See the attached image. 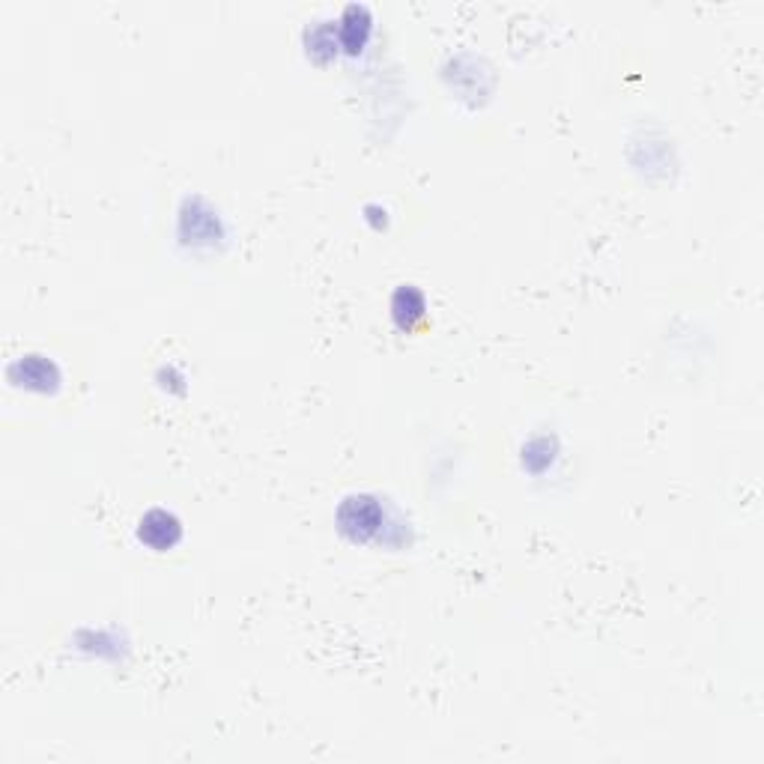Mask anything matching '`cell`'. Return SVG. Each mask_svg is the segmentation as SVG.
Masks as SVG:
<instances>
[{"mask_svg":"<svg viewBox=\"0 0 764 764\" xmlns=\"http://www.w3.org/2000/svg\"><path fill=\"white\" fill-rule=\"evenodd\" d=\"M141 541L153 550H168L180 541V520L168 511H150L141 520Z\"/></svg>","mask_w":764,"mask_h":764,"instance_id":"7a4b0ae2","label":"cell"},{"mask_svg":"<svg viewBox=\"0 0 764 764\" xmlns=\"http://www.w3.org/2000/svg\"><path fill=\"white\" fill-rule=\"evenodd\" d=\"M368 30H371V15H368V9H365V6H347V12H344V18H341V39H344V45H347L350 51H356V48L365 42Z\"/></svg>","mask_w":764,"mask_h":764,"instance_id":"3957f363","label":"cell"},{"mask_svg":"<svg viewBox=\"0 0 764 764\" xmlns=\"http://www.w3.org/2000/svg\"><path fill=\"white\" fill-rule=\"evenodd\" d=\"M380 526V511L371 499H347L341 508V529L350 532L356 541H365Z\"/></svg>","mask_w":764,"mask_h":764,"instance_id":"6da1fadb","label":"cell"}]
</instances>
